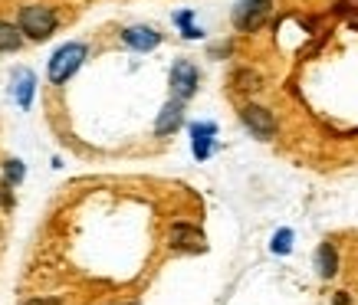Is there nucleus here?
<instances>
[{
  "instance_id": "20e7f679",
  "label": "nucleus",
  "mask_w": 358,
  "mask_h": 305,
  "mask_svg": "<svg viewBox=\"0 0 358 305\" xmlns=\"http://www.w3.org/2000/svg\"><path fill=\"white\" fill-rule=\"evenodd\" d=\"M168 86H171V98L178 102H187V98L197 96V86H201V73L191 59H178L171 66V76H168Z\"/></svg>"
},
{
  "instance_id": "4468645a",
  "label": "nucleus",
  "mask_w": 358,
  "mask_h": 305,
  "mask_svg": "<svg viewBox=\"0 0 358 305\" xmlns=\"http://www.w3.org/2000/svg\"><path fill=\"white\" fill-rule=\"evenodd\" d=\"M174 23L181 27V36H185V40H201V36H204V30L194 27V10H178L174 13Z\"/></svg>"
},
{
  "instance_id": "1a4fd4ad",
  "label": "nucleus",
  "mask_w": 358,
  "mask_h": 305,
  "mask_svg": "<svg viewBox=\"0 0 358 305\" xmlns=\"http://www.w3.org/2000/svg\"><path fill=\"white\" fill-rule=\"evenodd\" d=\"M181 125H185V102H178V98L164 102L162 112H158V119H155V135H158V138H168V135H174Z\"/></svg>"
},
{
  "instance_id": "ddd939ff",
  "label": "nucleus",
  "mask_w": 358,
  "mask_h": 305,
  "mask_svg": "<svg viewBox=\"0 0 358 305\" xmlns=\"http://www.w3.org/2000/svg\"><path fill=\"white\" fill-rule=\"evenodd\" d=\"M230 82H234V89H237V92H257V89L263 86L260 73H253V69H237Z\"/></svg>"
},
{
  "instance_id": "f03ea898",
  "label": "nucleus",
  "mask_w": 358,
  "mask_h": 305,
  "mask_svg": "<svg viewBox=\"0 0 358 305\" xmlns=\"http://www.w3.org/2000/svg\"><path fill=\"white\" fill-rule=\"evenodd\" d=\"M86 56H89V46L86 43H79V40L63 43L53 56H50V66H46V76H50V82H53V86H66V82H69V79L83 69Z\"/></svg>"
},
{
  "instance_id": "6e6552de",
  "label": "nucleus",
  "mask_w": 358,
  "mask_h": 305,
  "mask_svg": "<svg viewBox=\"0 0 358 305\" xmlns=\"http://www.w3.org/2000/svg\"><path fill=\"white\" fill-rule=\"evenodd\" d=\"M10 96L13 102L20 105L23 112L33 105V96H36V73L20 66V69H13V79H10Z\"/></svg>"
},
{
  "instance_id": "9b49d317",
  "label": "nucleus",
  "mask_w": 358,
  "mask_h": 305,
  "mask_svg": "<svg viewBox=\"0 0 358 305\" xmlns=\"http://www.w3.org/2000/svg\"><path fill=\"white\" fill-rule=\"evenodd\" d=\"M171 243L178 250H201V246H204V237H201L194 227L178 223V227H171Z\"/></svg>"
},
{
  "instance_id": "7ed1b4c3",
  "label": "nucleus",
  "mask_w": 358,
  "mask_h": 305,
  "mask_svg": "<svg viewBox=\"0 0 358 305\" xmlns=\"http://www.w3.org/2000/svg\"><path fill=\"white\" fill-rule=\"evenodd\" d=\"M273 13V0H240L230 20H234V30L237 33H257L263 23L270 20Z\"/></svg>"
},
{
  "instance_id": "dca6fc26",
  "label": "nucleus",
  "mask_w": 358,
  "mask_h": 305,
  "mask_svg": "<svg viewBox=\"0 0 358 305\" xmlns=\"http://www.w3.org/2000/svg\"><path fill=\"white\" fill-rule=\"evenodd\" d=\"M289 250H293V230H280V233L273 237V253L286 256Z\"/></svg>"
},
{
  "instance_id": "0eeeda50",
  "label": "nucleus",
  "mask_w": 358,
  "mask_h": 305,
  "mask_svg": "<svg viewBox=\"0 0 358 305\" xmlns=\"http://www.w3.org/2000/svg\"><path fill=\"white\" fill-rule=\"evenodd\" d=\"M217 125L214 121H194L191 125V151H194L197 161H207L210 154H214V148H217Z\"/></svg>"
},
{
  "instance_id": "f257e3e1",
  "label": "nucleus",
  "mask_w": 358,
  "mask_h": 305,
  "mask_svg": "<svg viewBox=\"0 0 358 305\" xmlns=\"http://www.w3.org/2000/svg\"><path fill=\"white\" fill-rule=\"evenodd\" d=\"M17 27H20L23 40H33V43H43L56 33L59 27V13L50 7V3H23L20 13H17Z\"/></svg>"
},
{
  "instance_id": "9d476101",
  "label": "nucleus",
  "mask_w": 358,
  "mask_h": 305,
  "mask_svg": "<svg viewBox=\"0 0 358 305\" xmlns=\"http://www.w3.org/2000/svg\"><path fill=\"white\" fill-rule=\"evenodd\" d=\"M315 273L322 276V279H332L338 273V250L332 243H322L319 250H315Z\"/></svg>"
},
{
  "instance_id": "f3484780",
  "label": "nucleus",
  "mask_w": 358,
  "mask_h": 305,
  "mask_svg": "<svg viewBox=\"0 0 358 305\" xmlns=\"http://www.w3.org/2000/svg\"><path fill=\"white\" fill-rule=\"evenodd\" d=\"M336 305H352V299H348V292H336Z\"/></svg>"
},
{
  "instance_id": "423d86ee",
  "label": "nucleus",
  "mask_w": 358,
  "mask_h": 305,
  "mask_svg": "<svg viewBox=\"0 0 358 305\" xmlns=\"http://www.w3.org/2000/svg\"><path fill=\"white\" fill-rule=\"evenodd\" d=\"M122 43L135 50V53H152L162 46V33L155 27H145V23H135V27H125L122 30Z\"/></svg>"
},
{
  "instance_id": "a211bd4d",
  "label": "nucleus",
  "mask_w": 358,
  "mask_h": 305,
  "mask_svg": "<svg viewBox=\"0 0 358 305\" xmlns=\"http://www.w3.org/2000/svg\"><path fill=\"white\" fill-rule=\"evenodd\" d=\"M27 305H59L56 299H33V302H27Z\"/></svg>"
},
{
  "instance_id": "2eb2a0df",
  "label": "nucleus",
  "mask_w": 358,
  "mask_h": 305,
  "mask_svg": "<svg viewBox=\"0 0 358 305\" xmlns=\"http://www.w3.org/2000/svg\"><path fill=\"white\" fill-rule=\"evenodd\" d=\"M23 177H27V168H23L20 158H7V161H3V184H7V187H20Z\"/></svg>"
},
{
  "instance_id": "f8f14e48",
  "label": "nucleus",
  "mask_w": 358,
  "mask_h": 305,
  "mask_svg": "<svg viewBox=\"0 0 358 305\" xmlns=\"http://www.w3.org/2000/svg\"><path fill=\"white\" fill-rule=\"evenodd\" d=\"M23 46V33L17 23L0 20V53H17Z\"/></svg>"
},
{
  "instance_id": "39448f33",
  "label": "nucleus",
  "mask_w": 358,
  "mask_h": 305,
  "mask_svg": "<svg viewBox=\"0 0 358 305\" xmlns=\"http://www.w3.org/2000/svg\"><path fill=\"white\" fill-rule=\"evenodd\" d=\"M240 121H243L250 128V135H257L260 142H270L273 135H276V119H273V112L257 105V102H247V105L240 109Z\"/></svg>"
}]
</instances>
